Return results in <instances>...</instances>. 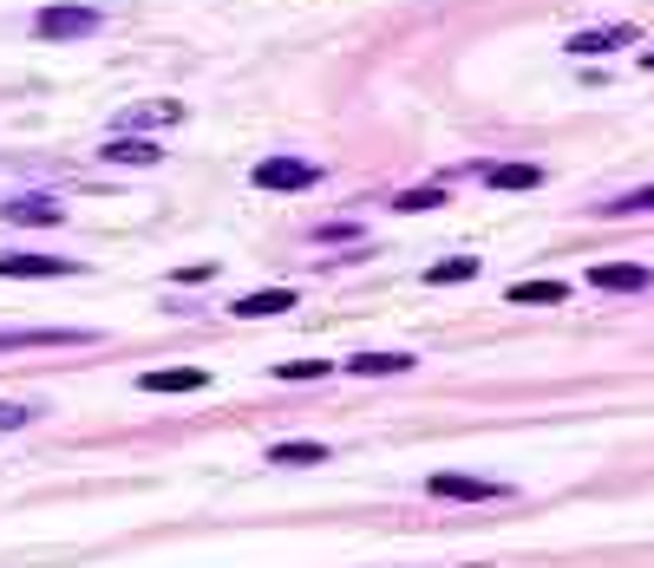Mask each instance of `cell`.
<instances>
[{
	"instance_id": "277c9868",
	"label": "cell",
	"mask_w": 654,
	"mask_h": 568,
	"mask_svg": "<svg viewBox=\"0 0 654 568\" xmlns=\"http://www.w3.org/2000/svg\"><path fill=\"white\" fill-rule=\"evenodd\" d=\"M98 7H46L40 20H33V33L40 40H85V33H98Z\"/></svg>"
},
{
	"instance_id": "2e32d148",
	"label": "cell",
	"mask_w": 654,
	"mask_h": 568,
	"mask_svg": "<svg viewBox=\"0 0 654 568\" xmlns=\"http://www.w3.org/2000/svg\"><path fill=\"white\" fill-rule=\"evenodd\" d=\"M485 183H491V190H537V183H543V170H537V164H491V170H485Z\"/></svg>"
},
{
	"instance_id": "30bf717a",
	"label": "cell",
	"mask_w": 654,
	"mask_h": 568,
	"mask_svg": "<svg viewBox=\"0 0 654 568\" xmlns=\"http://www.w3.org/2000/svg\"><path fill=\"white\" fill-rule=\"evenodd\" d=\"M629 40H635V27H589V33H570V53L595 60V53H615V46H629Z\"/></svg>"
},
{
	"instance_id": "5b68a950",
	"label": "cell",
	"mask_w": 654,
	"mask_h": 568,
	"mask_svg": "<svg viewBox=\"0 0 654 568\" xmlns=\"http://www.w3.org/2000/svg\"><path fill=\"white\" fill-rule=\"evenodd\" d=\"M79 275V262L66 255H0V282H66Z\"/></svg>"
},
{
	"instance_id": "9c48e42d",
	"label": "cell",
	"mask_w": 654,
	"mask_h": 568,
	"mask_svg": "<svg viewBox=\"0 0 654 568\" xmlns=\"http://www.w3.org/2000/svg\"><path fill=\"white\" fill-rule=\"evenodd\" d=\"M294 307V287H262V294H242L229 314L236 320H269V314H289Z\"/></svg>"
},
{
	"instance_id": "9a60e30c",
	"label": "cell",
	"mask_w": 654,
	"mask_h": 568,
	"mask_svg": "<svg viewBox=\"0 0 654 568\" xmlns=\"http://www.w3.org/2000/svg\"><path fill=\"white\" fill-rule=\"evenodd\" d=\"M426 287H458V282H478V262L471 255H445V262H433L426 275H419Z\"/></svg>"
},
{
	"instance_id": "52a82bcc",
	"label": "cell",
	"mask_w": 654,
	"mask_h": 568,
	"mask_svg": "<svg viewBox=\"0 0 654 568\" xmlns=\"http://www.w3.org/2000/svg\"><path fill=\"white\" fill-rule=\"evenodd\" d=\"M0 222H20V229H53V222H66V210H60V197H13V203H0Z\"/></svg>"
},
{
	"instance_id": "7a4b0ae2",
	"label": "cell",
	"mask_w": 654,
	"mask_h": 568,
	"mask_svg": "<svg viewBox=\"0 0 654 568\" xmlns=\"http://www.w3.org/2000/svg\"><path fill=\"white\" fill-rule=\"evenodd\" d=\"M92 327H0V354H27V347H92Z\"/></svg>"
},
{
	"instance_id": "44dd1931",
	"label": "cell",
	"mask_w": 654,
	"mask_h": 568,
	"mask_svg": "<svg viewBox=\"0 0 654 568\" xmlns=\"http://www.w3.org/2000/svg\"><path fill=\"white\" fill-rule=\"evenodd\" d=\"M27 419H33L27 406H0V431H20V425H27Z\"/></svg>"
},
{
	"instance_id": "e0dca14e",
	"label": "cell",
	"mask_w": 654,
	"mask_h": 568,
	"mask_svg": "<svg viewBox=\"0 0 654 568\" xmlns=\"http://www.w3.org/2000/svg\"><path fill=\"white\" fill-rule=\"evenodd\" d=\"M654 210V183H642V190H629V197H609L602 203V215H648Z\"/></svg>"
},
{
	"instance_id": "8992f818",
	"label": "cell",
	"mask_w": 654,
	"mask_h": 568,
	"mask_svg": "<svg viewBox=\"0 0 654 568\" xmlns=\"http://www.w3.org/2000/svg\"><path fill=\"white\" fill-rule=\"evenodd\" d=\"M210 386V366H150L138 372V392H204Z\"/></svg>"
},
{
	"instance_id": "3957f363",
	"label": "cell",
	"mask_w": 654,
	"mask_h": 568,
	"mask_svg": "<svg viewBox=\"0 0 654 568\" xmlns=\"http://www.w3.org/2000/svg\"><path fill=\"white\" fill-rule=\"evenodd\" d=\"M426 491L445 503H505L510 484H491V477H458V471H433L426 477Z\"/></svg>"
},
{
	"instance_id": "7c38bea8",
	"label": "cell",
	"mask_w": 654,
	"mask_h": 568,
	"mask_svg": "<svg viewBox=\"0 0 654 568\" xmlns=\"http://www.w3.org/2000/svg\"><path fill=\"white\" fill-rule=\"evenodd\" d=\"M105 164H125V170H145V164H164V150L150 138H112L105 144Z\"/></svg>"
},
{
	"instance_id": "ac0fdd59",
	"label": "cell",
	"mask_w": 654,
	"mask_h": 568,
	"mask_svg": "<svg viewBox=\"0 0 654 568\" xmlns=\"http://www.w3.org/2000/svg\"><path fill=\"white\" fill-rule=\"evenodd\" d=\"M438 203H445V190H438V183H426V190H406V197H399V203H393V210L419 215V210H438Z\"/></svg>"
},
{
	"instance_id": "4fadbf2b",
	"label": "cell",
	"mask_w": 654,
	"mask_h": 568,
	"mask_svg": "<svg viewBox=\"0 0 654 568\" xmlns=\"http://www.w3.org/2000/svg\"><path fill=\"white\" fill-rule=\"evenodd\" d=\"M269 464H276V471H289V464H328V444H314V438H289V444H269Z\"/></svg>"
},
{
	"instance_id": "ffe728a7",
	"label": "cell",
	"mask_w": 654,
	"mask_h": 568,
	"mask_svg": "<svg viewBox=\"0 0 654 568\" xmlns=\"http://www.w3.org/2000/svg\"><path fill=\"white\" fill-rule=\"evenodd\" d=\"M210 275H217V262H184V269H177V282L190 287V282H210Z\"/></svg>"
},
{
	"instance_id": "5bb4252c",
	"label": "cell",
	"mask_w": 654,
	"mask_h": 568,
	"mask_svg": "<svg viewBox=\"0 0 654 568\" xmlns=\"http://www.w3.org/2000/svg\"><path fill=\"white\" fill-rule=\"evenodd\" d=\"M510 301H517V307H563L570 287L563 282H510Z\"/></svg>"
},
{
	"instance_id": "ba28073f",
	"label": "cell",
	"mask_w": 654,
	"mask_h": 568,
	"mask_svg": "<svg viewBox=\"0 0 654 568\" xmlns=\"http://www.w3.org/2000/svg\"><path fill=\"white\" fill-rule=\"evenodd\" d=\"M589 287H609V294H642V287H648V269H635V262H595V269H589Z\"/></svg>"
},
{
	"instance_id": "6da1fadb",
	"label": "cell",
	"mask_w": 654,
	"mask_h": 568,
	"mask_svg": "<svg viewBox=\"0 0 654 568\" xmlns=\"http://www.w3.org/2000/svg\"><path fill=\"white\" fill-rule=\"evenodd\" d=\"M249 177H256V190H314L321 183V164L314 157H262Z\"/></svg>"
},
{
	"instance_id": "8fae6325",
	"label": "cell",
	"mask_w": 654,
	"mask_h": 568,
	"mask_svg": "<svg viewBox=\"0 0 654 568\" xmlns=\"http://www.w3.org/2000/svg\"><path fill=\"white\" fill-rule=\"evenodd\" d=\"M419 359L413 354H354L347 359V372H361V379H399V372H413Z\"/></svg>"
},
{
	"instance_id": "d6986e66",
	"label": "cell",
	"mask_w": 654,
	"mask_h": 568,
	"mask_svg": "<svg viewBox=\"0 0 654 568\" xmlns=\"http://www.w3.org/2000/svg\"><path fill=\"white\" fill-rule=\"evenodd\" d=\"M334 366H321V359H289V366H276V379H328Z\"/></svg>"
},
{
	"instance_id": "7402d4cb",
	"label": "cell",
	"mask_w": 654,
	"mask_h": 568,
	"mask_svg": "<svg viewBox=\"0 0 654 568\" xmlns=\"http://www.w3.org/2000/svg\"><path fill=\"white\" fill-rule=\"evenodd\" d=\"M642 66H648V72H654V46H648V53H642Z\"/></svg>"
}]
</instances>
